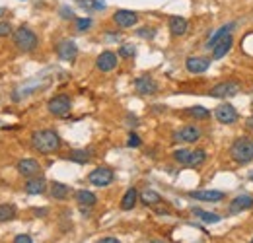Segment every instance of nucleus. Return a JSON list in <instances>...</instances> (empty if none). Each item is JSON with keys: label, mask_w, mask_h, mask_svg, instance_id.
<instances>
[{"label": "nucleus", "mask_w": 253, "mask_h": 243, "mask_svg": "<svg viewBox=\"0 0 253 243\" xmlns=\"http://www.w3.org/2000/svg\"><path fill=\"white\" fill-rule=\"evenodd\" d=\"M32 144L37 152L41 154H53L61 148V136L55 132V130H37L33 132L32 136Z\"/></svg>", "instance_id": "nucleus-1"}, {"label": "nucleus", "mask_w": 253, "mask_h": 243, "mask_svg": "<svg viewBox=\"0 0 253 243\" xmlns=\"http://www.w3.org/2000/svg\"><path fill=\"white\" fill-rule=\"evenodd\" d=\"M230 156H232V160H234L236 163L248 165L253 160V142L250 138H246V136L236 138V140L232 142V146H230Z\"/></svg>", "instance_id": "nucleus-2"}, {"label": "nucleus", "mask_w": 253, "mask_h": 243, "mask_svg": "<svg viewBox=\"0 0 253 243\" xmlns=\"http://www.w3.org/2000/svg\"><path fill=\"white\" fill-rule=\"evenodd\" d=\"M37 43H39V39H37V35L30 28L22 26V28H18V30L14 31V45L22 53H32V51H35L37 49Z\"/></svg>", "instance_id": "nucleus-3"}, {"label": "nucleus", "mask_w": 253, "mask_h": 243, "mask_svg": "<svg viewBox=\"0 0 253 243\" xmlns=\"http://www.w3.org/2000/svg\"><path fill=\"white\" fill-rule=\"evenodd\" d=\"M70 107H72V103H70V97L68 95H55L53 99H49V103H47V109H49V113L51 115H55V117H66L68 113H70Z\"/></svg>", "instance_id": "nucleus-4"}, {"label": "nucleus", "mask_w": 253, "mask_h": 243, "mask_svg": "<svg viewBox=\"0 0 253 243\" xmlns=\"http://www.w3.org/2000/svg\"><path fill=\"white\" fill-rule=\"evenodd\" d=\"M201 138V128L195 126V124H187V126H181L179 130L173 132V140L175 142H185V144H193Z\"/></svg>", "instance_id": "nucleus-5"}, {"label": "nucleus", "mask_w": 253, "mask_h": 243, "mask_svg": "<svg viewBox=\"0 0 253 243\" xmlns=\"http://www.w3.org/2000/svg\"><path fill=\"white\" fill-rule=\"evenodd\" d=\"M214 117H216L222 124H234V122L240 119L236 107L230 105V103H222V105H218V107L214 109Z\"/></svg>", "instance_id": "nucleus-6"}, {"label": "nucleus", "mask_w": 253, "mask_h": 243, "mask_svg": "<svg viewBox=\"0 0 253 243\" xmlns=\"http://www.w3.org/2000/svg\"><path fill=\"white\" fill-rule=\"evenodd\" d=\"M88 181L95 185V187H105L113 181V171L109 167H95L94 171H90Z\"/></svg>", "instance_id": "nucleus-7"}, {"label": "nucleus", "mask_w": 253, "mask_h": 243, "mask_svg": "<svg viewBox=\"0 0 253 243\" xmlns=\"http://www.w3.org/2000/svg\"><path fill=\"white\" fill-rule=\"evenodd\" d=\"M16 169H18V173L22 175V177H35V175H39V171H41V165H39V162L37 160H32V158H28V160H22V162H18V165H16Z\"/></svg>", "instance_id": "nucleus-8"}, {"label": "nucleus", "mask_w": 253, "mask_h": 243, "mask_svg": "<svg viewBox=\"0 0 253 243\" xmlns=\"http://www.w3.org/2000/svg\"><path fill=\"white\" fill-rule=\"evenodd\" d=\"M57 55H59V59H63V61H74L76 55H78V47H76L74 41L63 39V41H59V45H57Z\"/></svg>", "instance_id": "nucleus-9"}, {"label": "nucleus", "mask_w": 253, "mask_h": 243, "mask_svg": "<svg viewBox=\"0 0 253 243\" xmlns=\"http://www.w3.org/2000/svg\"><path fill=\"white\" fill-rule=\"evenodd\" d=\"M238 91H240V84H236V82H220V84L212 86L209 93L212 97H230V95H236Z\"/></svg>", "instance_id": "nucleus-10"}, {"label": "nucleus", "mask_w": 253, "mask_h": 243, "mask_svg": "<svg viewBox=\"0 0 253 243\" xmlns=\"http://www.w3.org/2000/svg\"><path fill=\"white\" fill-rule=\"evenodd\" d=\"M113 22L119 26V28H132L136 22H138V16L136 12L132 10H117L113 14Z\"/></svg>", "instance_id": "nucleus-11"}, {"label": "nucleus", "mask_w": 253, "mask_h": 243, "mask_svg": "<svg viewBox=\"0 0 253 243\" xmlns=\"http://www.w3.org/2000/svg\"><path fill=\"white\" fill-rule=\"evenodd\" d=\"M95 66H97V70H101V72H111V70H115V68H117V55L111 53V51H103V53L97 57Z\"/></svg>", "instance_id": "nucleus-12"}, {"label": "nucleus", "mask_w": 253, "mask_h": 243, "mask_svg": "<svg viewBox=\"0 0 253 243\" xmlns=\"http://www.w3.org/2000/svg\"><path fill=\"white\" fill-rule=\"evenodd\" d=\"M250 208H253V197L252 195H240V197H236V199L230 202L228 212L240 214V212H244V210H250Z\"/></svg>", "instance_id": "nucleus-13"}, {"label": "nucleus", "mask_w": 253, "mask_h": 243, "mask_svg": "<svg viewBox=\"0 0 253 243\" xmlns=\"http://www.w3.org/2000/svg\"><path fill=\"white\" fill-rule=\"evenodd\" d=\"M134 90L140 95H152V93L158 91V84L150 76H140V78L134 80Z\"/></svg>", "instance_id": "nucleus-14"}, {"label": "nucleus", "mask_w": 253, "mask_h": 243, "mask_svg": "<svg viewBox=\"0 0 253 243\" xmlns=\"http://www.w3.org/2000/svg\"><path fill=\"white\" fill-rule=\"evenodd\" d=\"M209 66H211V61L205 59V57H189L185 61V68L191 74H203V72L209 70Z\"/></svg>", "instance_id": "nucleus-15"}, {"label": "nucleus", "mask_w": 253, "mask_h": 243, "mask_svg": "<svg viewBox=\"0 0 253 243\" xmlns=\"http://www.w3.org/2000/svg\"><path fill=\"white\" fill-rule=\"evenodd\" d=\"M232 43H234V37H232V33H228L226 37H222L220 41L211 49L212 51V59H222V57H226L228 53H230V49H232Z\"/></svg>", "instance_id": "nucleus-16"}, {"label": "nucleus", "mask_w": 253, "mask_h": 243, "mask_svg": "<svg viewBox=\"0 0 253 243\" xmlns=\"http://www.w3.org/2000/svg\"><path fill=\"white\" fill-rule=\"evenodd\" d=\"M191 199L195 201H207V202H218L224 199V193L222 191H191L189 193Z\"/></svg>", "instance_id": "nucleus-17"}, {"label": "nucleus", "mask_w": 253, "mask_h": 243, "mask_svg": "<svg viewBox=\"0 0 253 243\" xmlns=\"http://www.w3.org/2000/svg\"><path fill=\"white\" fill-rule=\"evenodd\" d=\"M24 187H26V193L28 195H43L47 191V181L43 177L35 175V177H30Z\"/></svg>", "instance_id": "nucleus-18"}, {"label": "nucleus", "mask_w": 253, "mask_h": 243, "mask_svg": "<svg viewBox=\"0 0 253 243\" xmlns=\"http://www.w3.org/2000/svg\"><path fill=\"white\" fill-rule=\"evenodd\" d=\"M168 26H169L171 35H175V37L185 35V31H187V28H189V24H187V20H185L183 16H171L169 22H168Z\"/></svg>", "instance_id": "nucleus-19"}, {"label": "nucleus", "mask_w": 253, "mask_h": 243, "mask_svg": "<svg viewBox=\"0 0 253 243\" xmlns=\"http://www.w3.org/2000/svg\"><path fill=\"white\" fill-rule=\"evenodd\" d=\"M234 28H236V24H234V22H230V24H224L220 30H216L214 33H212V35H211V37H209V41H207V49H212V47H214V45L220 41L222 37H226V35H228L230 31L234 30Z\"/></svg>", "instance_id": "nucleus-20"}, {"label": "nucleus", "mask_w": 253, "mask_h": 243, "mask_svg": "<svg viewBox=\"0 0 253 243\" xmlns=\"http://www.w3.org/2000/svg\"><path fill=\"white\" fill-rule=\"evenodd\" d=\"M136 201H138V191L134 187H130L121 199V210H132Z\"/></svg>", "instance_id": "nucleus-21"}, {"label": "nucleus", "mask_w": 253, "mask_h": 243, "mask_svg": "<svg viewBox=\"0 0 253 243\" xmlns=\"http://www.w3.org/2000/svg\"><path fill=\"white\" fill-rule=\"evenodd\" d=\"M76 202H78L80 206H88V208H92V206H95V202H97V197H95L94 193L82 189V191L76 193Z\"/></svg>", "instance_id": "nucleus-22"}, {"label": "nucleus", "mask_w": 253, "mask_h": 243, "mask_svg": "<svg viewBox=\"0 0 253 243\" xmlns=\"http://www.w3.org/2000/svg\"><path fill=\"white\" fill-rule=\"evenodd\" d=\"M68 195H70V187H68V185L59 183V181L51 183V197H53V199H57V201H64Z\"/></svg>", "instance_id": "nucleus-23"}, {"label": "nucleus", "mask_w": 253, "mask_h": 243, "mask_svg": "<svg viewBox=\"0 0 253 243\" xmlns=\"http://www.w3.org/2000/svg\"><path fill=\"white\" fill-rule=\"evenodd\" d=\"M140 201H142L144 204H148V206H156V204L162 202V197H160L156 191L146 189V191H142V193H140Z\"/></svg>", "instance_id": "nucleus-24"}, {"label": "nucleus", "mask_w": 253, "mask_h": 243, "mask_svg": "<svg viewBox=\"0 0 253 243\" xmlns=\"http://www.w3.org/2000/svg\"><path fill=\"white\" fill-rule=\"evenodd\" d=\"M193 214H195L201 222H205V224H218V222H220V216L214 212H207V210H201V208H193Z\"/></svg>", "instance_id": "nucleus-25"}, {"label": "nucleus", "mask_w": 253, "mask_h": 243, "mask_svg": "<svg viewBox=\"0 0 253 243\" xmlns=\"http://www.w3.org/2000/svg\"><path fill=\"white\" fill-rule=\"evenodd\" d=\"M185 113H187L189 117H193V119H199V121H203V119H209V117H211V111H209V109H205L203 105H195V107H189Z\"/></svg>", "instance_id": "nucleus-26"}, {"label": "nucleus", "mask_w": 253, "mask_h": 243, "mask_svg": "<svg viewBox=\"0 0 253 243\" xmlns=\"http://www.w3.org/2000/svg\"><path fill=\"white\" fill-rule=\"evenodd\" d=\"M16 218V206L14 204H0V222H8Z\"/></svg>", "instance_id": "nucleus-27"}, {"label": "nucleus", "mask_w": 253, "mask_h": 243, "mask_svg": "<svg viewBox=\"0 0 253 243\" xmlns=\"http://www.w3.org/2000/svg\"><path fill=\"white\" fill-rule=\"evenodd\" d=\"M207 162V152L205 150H193L191 152V160H189V165L191 167H199V165H203Z\"/></svg>", "instance_id": "nucleus-28"}, {"label": "nucleus", "mask_w": 253, "mask_h": 243, "mask_svg": "<svg viewBox=\"0 0 253 243\" xmlns=\"http://www.w3.org/2000/svg\"><path fill=\"white\" fill-rule=\"evenodd\" d=\"M68 160H72L76 163H88L90 162V156H88V152H84V150H72V152L68 154Z\"/></svg>", "instance_id": "nucleus-29"}, {"label": "nucleus", "mask_w": 253, "mask_h": 243, "mask_svg": "<svg viewBox=\"0 0 253 243\" xmlns=\"http://www.w3.org/2000/svg\"><path fill=\"white\" fill-rule=\"evenodd\" d=\"M173 160H175L177 163H183V165H189L191 150H185V148H181V150H175V152H173Z\"/></svg>", "instance_id": "nucleus-30"}, {"label": "nucleus", "mask_w": 253, "mask_h": 243, "mask_svg": "<svg viewBox=\"0 0 253 243\" xmlns=\"http://www.w3.org/2000/svg\"><path fill=\"white\" fill-rule=\"evenodd\" d=\"M92 20L90 18H76V31H86L90 30Z\"/></svg>", "instance_id": "nucleus-31"}, {"label": "nucleus", "mask_w": 253, "mask_h": 243, "mask_svg": "<svg viewBox=\"0 0 253 243\" xmlns=\"http://www.w3.org/2000/svg\"><path fill=\"white\" fill-rule=\"evenodd\" d=\"M134 53H136V51H134V45H128V43H126V45H123V47L119 49V55H121V57H125V59L134 57Z\"/></svg>", "instance_id": "nucleus-32"}, {"label": "nucleus", "mask_w": 253, "mask_h": 243, "mask_svg": "<svg viewBox=\"0 0 253 243\" xmlns=\"http://www.w3.org/2000/svg\"><path fill=\"white\" fill-rule=\"evenodd\" d=\"M140 144H142L140 136L134 134V132H130V134H128V140H126V146H128V148H138Z\"/></svg>", "instance_id": "nucleus-33"}, {"label": "nucleus", "mask_w": 253, "mask_h": 243, "mask_svg": "<svg viewBox=\"0 0 253 243\" xmlns=\"http://www.w3.org/2000/svg\"><path fill=\"white\" fill-rule=\"evenodd\" d=\"M84 8H94V10H103L105 8V2L101 0H88V2H82Z\"/></svg>", "instance_id": "nucleus-34"}, {"label": "nucleus", "mask_w": 253, "mask_h": 243, "mask_svg": "<svg viewBox=\"0 0 253 243\" xmlns=\"http://www.w3.org/2000/svg\"><path fill=\"white\" fill-rule=\"evenodd\" d=\"M12 33V26L8 22H0V37H8Z\"/></svg>", "instance_id": "nucleus-35"}, {"label": "nucleus", "mask_w": 253, "mask_h": 243, "mask_svg": "<svg viewBox=\"0 0 253 243\" xmlns=\"http://www.w3.org/2000/svg\"><path fill=\"white\" fill-rule=\"evenodd\" d=\"M14 243H33V242H32V238H30V236H26V234H20V236H16Z\"/></svg>", "instance_id": "nucleus-36"}, {"label": "nucleus", "mask_w": 253, "mask_h": 243, "mask_svg": "<svg viewBox=\"0 0 253 243\" xmlns=\"http://www.w3.org/2000/svg\"><path fill=\"white\" fill-rule=\"evenodd\" d=\"M138 35H140V37H152V35H154V30L142 28V30H138Z\"/></svg>", "instance_id": "nucleus-37"}, {"label": "nucleus", "mask_w": 253, "mask_h": 243, "mask_svg": "<svg viewBox=\"0 0 253 243\" xmlns=\"http://www.w3.org/2000/svg\"><path fill=\"white\" fill-rule=\"evenodd\" d=\"M97 243H121V242L115 240V238H103V240H99Z\"/></svg>", "instance_id": "nucleus-38"}, {"label": "nucleus", "mask_w": 253, "mask_h": 243, "mask_svg": "<svg viewBox=\"0 0 253 243\" xmlns=\"http://www.w3.org/2000/svg\"><path fill=\"white\" fill-rule=\"evenodd\" d=\"M63 18H72V16H74V14H72V12H70V10H66V8H63Z\"/></svg>", "instance_id": "nucleus-39"}, {"label": "nucleus", "mask_w": 253, "mask_h": 243, "mask_svg": "<svg viewBox=\"0 0 253 243\" xmlns=\"http://www.w3.org/2000/svg\"><path fill=\"white\" fill-rule=\"evenodd\" d=\"M33 212L37 214V216H45V214H47V210H37V208H35V210H33Z\"/></svg>", "instance_id": "nucleus-40"}, {"label": "nucleus", "mask_w": 253, "mask_h": 243, "mask_svg": "<svg viewBox=\"0 0 253 243\" xmlns=\"http://www.w3.org/2000/svg\"><path fill=\"white\" fill-rule=\"evenodd\" d=\"M150 243H166V242H160V240H156V242H150Z\"/></svg>", "instance_id": "nucleus-41"}, {"label": "nucleus", "mask_w": 253, "mask_h": 243, "mask_svg": "<svg viewBox=\"0 0 253 243\" xmlns=\"http://www.w3.org/2000/svg\"><path fill=\"white\" fill-rule=\"evenodd\" d=\"M250 179H252V181H253V171H252V173H250Z\"/></svg>", "instance_id": "nucleus-42"}, {"label": "nucleus", "mask_w": 253, "mask_h": 243, "mask_svg": "<svg viewBox=\"0 0 253 243\" xmlns=\"http://www.w3.org/2000/svg\"><path fill=\"white\" fill-rule=\"evenodd\" d=\"M250 126H252V128H253V119H252V121H250Z\"/></svg>", "instance_id": "nucleus-43"}, {"label": "nucleus", "mask_w": 253, "mask_h": 243, "mask_svg": "<svg viewBox=\"0 0 253 243\" xmlns=\"http://www.w3.org/2000/svg\"><path fill=\"white\" fill-rule=\"evenodd\" d=\"M0 14H4V8H0Z\"/></svg>", "instance_id": "nucleus-44"}, {"label": "nucleus", "mask_w": 253, "mask_h": 243, "mask_svg": "<svg viewBox=\"0 0 253 243\" xmlns=\"http://www.w3.org/2000/svg\"><path fill=\"white\" fill-rule=\"evenodd\" d=\"M252 243H253V240H252Z\"/></svg>", "instance_id": "nucleus-45"}]
</instances>
